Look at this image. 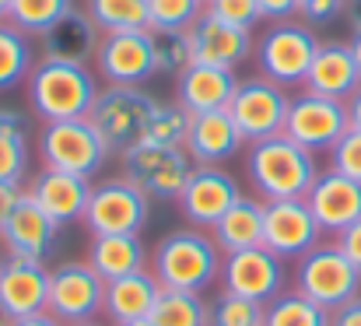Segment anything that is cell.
<instances>
[{
    "mask_svg": "<svg viewBox=\"0 0 361 326\" xmlns=\"http://www.w3.org/2000/svg\"><path fill=\"white\" fill-rule=\"evenodd\" d=\"M147 217H151V197L140 186H133L126 176H116L92 186L81 224L92 235H140Z\"/></svg>",
    "mask_w": 361,
    "mask_h": 326,
    "instance_id": "8",
    "label": "cell"
},
{
    "mask_svg": "<svg viewBox=\"0 0 361 326\" xmlns=\"http://www.w3.org/2000/svg\"><path fill=\"white\" fill-rule=\"evenodd\" d=\"M123 326H151L147 320H140V323H123Z\"/></svg>",
    "mask_w": 361,
    "mask_h": 326,
    "instance_id": "52",
    "label": "cell"
},
{
    "mask_svg": "<svg viewBox=\"0 0 361 326\" xmlns=\"http://www.w3.org/2000/svg\"><path fill=\"white\" fill-rule=\"evenodd\" d=\"M361 85V71L355 64V53H351V42H319L316 56H312V67L305 74V92L312 95H326V99H337V102H348Z\"/></svg>",
    "mask_w": 361,
    "mask_h": 326,
    "instance_id": "21",
    "label": "cell"
},
{
    "mask_svg": "<svg viewBox=\"0 0 361 326\" xmlns=\"http://www.w3.org/2000/svg\"><path fill=\"white\" fill-rule=\"evenodd\" d=\"M0 263H4V256H0Z\"/></svg>",
    "mask_w": 361,
    "mask_h": 326,
    "instance_id": "55",
    "label": "cell"
},
{
    "mask_svg": "<svg viewBox=\"0 0 361 326\" xmlns=\"http://www.w3.org/2000/svg\"><path fill=\"white\" fill-rule=\"evenodd\" d=\"M0 326H11V320H4V316H0Z\"/></svg>",
    "mask_w": 361,
    "mask_h": 326,
    "instance_id": "53",
    "label": "cell"
},
{
    "mask_svg": "<svg viewBox=\"0 0 361 326\" xmlns=\"http://www.w3.org/2000/svg\"><path fill=\"white\" fill-rule=\"evenodd\" d=\"M207 4H211V0H204V7H207Z\"/></svg>",
    "mask_w": 361,
    "mask_h": 326,
    "instance_id": "54",
    "label": "cell"
},
{
    "mask_svg": "<svg viewBox=\"0 0 361 326\" xmlns=\"http://www.w3.org/2000/svg\"><path fill=\"white\" fill-rule=\"evenodd\" d=\"M211 239L218 242V249L225 256L239 253V249L263 246V200L242 193L239 200L228 207V215L211 228Z\"/></svg>",
    "mask_w": 361,
    "mask_h": 326,
    "instance_id": "28",
    "label": "cell"
},
{
    "mask_svg": "<svg viewBox=\"0 0 361 326\" xmlns=\"http://www.w3.org/2000/svg\"><path fill=\"white\" fill-rule=\"evenodd\" d=\"M88 263L95 267V274L102 281H116V277H126V274L147 270L151 253L144 249L140 235H92Z\"/></svg>",
    "mask_w": 361,
    "mask_h": 326,
    "instance_id": "27",
    "label": "cell"
},
{
    "mask_svg": "<svg viewBox=\"0 0 361 326\" xmlns=\"http://www.w3.org/2000/svg\"><path fill=\"white\" fill-rule=\"evenodd\" d=\"M71 326H102V323H95V320H88V323H71Z\"/></svg>",
    "mask_w": 361,
    "mask_h": 326,
    "instance_id": "51",
    "label": "cell"
},
{
    "mask_svg": "<svg viewBox=\"0 0 361 326\" xmlns=\"http://www.w3.org/2000/svg\"><path fill=\"white\" fill-rule=\"evenodd\" d=\"M330 326H361V295L344 302L341 309H334L330 313Z\"/></svg>",
    "mask_w": 361,
    "mask_h": 326,
    "instance_id": "44",
    "label": "cell"
},
{
    "mask_svg": "<svg viewBox=\"0 0 361 326\" xmlns=\"http://www.w3.org/2000/svg\"><path fill=\"white\" fill-rule=\"evenodd\" d=\"M11 326H63L56 316H49V313H35V316H25V320H14Z\"/></svg>",
    "mask_w": 361,
    "mask_h": 326,
    "instance_id": "46",
    "label": "cell"
},
{
    "mask_svg": "<svg viewBox=\"0 0 361 326\" xmlns=\"http://www.w3.org/2000/svg\"><path fill=\"white\" fill-rule=\"evenodd\" d=\"M263 21H295L298 14V0H256Z\"/></svg>",
    "mask_w": 361,
    "mask_h": 326,
    "instance_id": "42",
    "label": "cell"
},
{
    "mask_svg": "<svg viewBox=\"0 0 361 326\" xmlns=\"http://www.w3.org/2000/svg\"><path fill=\"white\" fill-rule=\"evenodd\" d=\"M147 323L151 326H211V306L200 295H193V291L161 288Z\"/></svg>",
    "mask_w": 361,
    "mask_h": 326,
    "instance_id": "31",
    "label": "cell"
},
{
    "mask_svg": "<svg viewBox=\"0 0 361 326\" xmlns=\"http://www.w3.org/2000/svg\"><path fill=\"white\" fill-rule=\"evenodd\" d=\"M74 11V0H14L7 11V21L18 25L25 35H46L56 21H63Z\"/></svg>",
    "mask_w": 361,
    "mask_h": 326,
    "instance_id": "34",
    "label": "cell"
},
{
    "mask_svg": "<svg viewBox=\"0 0 361 326\" xmlns=\"http://www.w3.org/2000/svg\"><path fill=\"white\" fill-rule=\"evenodd\" d=\"M158 295H161V284L151 274V267L147 270H137V274H126V277H116V281H106L102 316L113 326L140 323V320L151 316Z\"/></svg>",
    "mask_w": 361,
    "mask_h": 326,
    "instance_id": "25",
    "label": "cell"
},
{
    "mask_svg": "<svg viewBox=\"0 0 361 326\" xmlns=\"http://www.w3.org/2000/svg\"><path fill=\"white\" fill-rule=\"evenodd\" d=\"M21 193H25V186H18V183H0V231H4V224H7L11 211L18 207Z\"/></svg>",
    "mask_w": 361,
    "mask_h": 326,
    "instance_id": "45",
    "label": "cell"
},
{
    "mask_svg": "<svg viewBox=\"0 0 361 326\" xmlns=\"http://www.w3.org/2000/svg\"><path fill=\"white\" fill-rule=\"evenodd\" d=\"M319 39L305 21H270V28L256 39V67L267 81L281 88L305 85Z\"/></svg>",
    "mask_w": 361,
    "mask_h": 326,
    "instance_id": "4",
    "label": "cell"
},
{
    "mask_svg": "<svg viewBox=\"0 0 361 326\" xmlns=\"http://www.w3.org/2000/svg\"><path fill=\"white\" fill-rule=\"evenodd\" d=\"M242 197L239 179L232 172H225L221 165H197L179 193V211L190 221V228H204L211 231L221 217L228 215V207Z\"/></svg>",
    "mask_w": 361,
    "mask_h": 326,
    "instance_id": "14",
    "label": "cell"
},
{
    "mask_svg": "<svg viewBox=\"0 0 361 326\" xmlns=\"http://www.w3.org/2000/svg\"><path fill=\"white\" fill-rule=\"evenodd\" d=\"M284 281H288L284 260L274 256L267 246H252V249L228 253L225 263H221V284H225V291L242 295V298H252V302H263V306L274 302L284 291Z\"/></svg>",
    "mask_w": 361,
    "mask_h": 326,
    "instance_id": "15",
    "label": "cell"
},
{
    "mask_svg": "<svg viewBox=\"0 0 361 326\" xmlns=\"http://www.w3.org/2000/svg\"><path fill=\"white\" fill-rule=\"evenodd\" d=\"M39 158L42 169H56V172H71V176H85L92 179L106 158L113 155L106 147V140L99 137V130L85 119H60V123H42L39 130Z\"/></svg>",
    "mask_w": 361,
    "mask_h": 326,
    "instance_id": "7",
    "label": "cell"
},
{
    "mask_svg": "<svg viewBox=\"0 0 361 326\" xmlns=\"http://www.w3.org/2000/svg\"><path fill=\"white\" fill-rule=\"evenodd\" d=\"M263 326H330V309L298 291H281L274 302H267Z\"/></svg>",
    "mask_w": 361,
    "mask_h": 326,
    "instance_id": "32",
    "label": "cell"
},
{
    "mask_svg": "<svg viewBox=\"0 0 361 326\" xmlns=\"http://www.w3.org/2000/svg\"><path fill=\"white\" fill-rule=\"evenodd\" d=\"M204 11L221 18V21H228V25H235V28H249V32L256 28V21H263L256 0H211Z\"/></svg>",
    "mask_w": 361,
    "mask_h": 326,
    "instance_id": "40",
    "label": "cell"
},
{
    "mask_svg": "<svg viewBox=\"0 0 361 326\" xmlns=\"http://www.w3.org/2000/svg\"><path fill=\"white\" fill-rule=\"evenodd\" d=\"M344 106H348V119H351V126H355V130H361V85H358V92H355Z\"/></svg>",
    "mask_w": 361,
    "mask_h": 326,
    "instance_id": "47",
    "label": "cell"
},
{
    "mask_svg": "<svg viewBox=\"0 0 361 326\" xmlns=\"http://www.w3.org/2000/svg\"><path fill=\"white\" fill-rule=\"evenodd\" d=\"M28 176V130L18 109H0V183H25Z\"/></svg>",
    "mask_w": 361,
    "mask_h": 326,
    "instance_id": "29",
    "label": "cell"
},
{
    "mask_svg": "<svg viewBox=\"0 0 361 326\" xmlns=\"http://www.w3.org/2000/svg\"><path fill=\"white\" fill-rule=\"evenodd\" d=\"M204 14V0H147L151 32H186Z\"/></svg>",
    "mask_w": 361,
    "mask_h": 326,
    "instance_id": "36",
    "label": "cell"
},
{
    "mask_svg": "<svg viewBox=\"0 0 361 326\" xmlns=\"http://www.w3.org/2000/svg\"><path fill=\"white\" fill-rule=\"evenodd\" d=\"M190 46H193V64L225 67V71H235L256 53V39L249 28H235L207 11L190 25Z\"/></svg>",
    "mask_w": 361,
    "mask_h": 326,
    "instance_id": "18",
    "label": "cell"
},
{
    "mask_svg": "<svg viewBox=\"0 0 361 326\" xmlns=\"http://www.w3.org/2000/svg\"><path fill=\"white\" fill-rule=\"evenodd\" d=\"M235 88H239L235 71L207 67V64H190L176 78V102L186 109L190 116H197V112H218V109H228Z\"/></svg>",
    "mask_w": 361,
    "mask_h": 326,
    "instance_id": "24",
    "label": "cell"
},
{
    "mask_svg": "<svg viewBox=\"0 0 361 326\" xmlns=\"http://www.w3.org/2000/svg\"><path fill=\"white\" fill-rule=\"evenodd\" d=\"M102 42L99 25L88 18V11H71L63 21H56L42 35V56L46 60H63V64H88L95 60V49Z\"/></svg>",
    "mask_w": 361,
    "mask_h": 326,
    "instance_id": "26",
    "label": "cell"
},
{
    "mask_svg": "<svg viewBox=\"0 0 361 326\" xmlns=\"http://www.w3.org/2000/svg\"><path fill=\"white\" fill-rule=\"evenodd\" d=\"M337 246H341V253H344V256L361 270V217L337 235Z\"/></svg>",
    "mask_w": 361,
    "mask_h": 326,
    "instance_id": "43",
    "label": "cell"
},
{
    "mask_svg": "<svg viewBox=\"0 0 361 326\" xmlns=\"http://www.w3.org/2000/svg\"><path fill=\"white\" fill-rule=\"evenodd\" d=\"M158 106L154 95H147L144 88H133V85H106L99 88L92 112H88V123L99 130V137L106 140V147L113 155L130 151L133 144L144 140V130H147V119Z\"/></svg>",
    "mask_w": 361,
    "mask_h": 326,
    "instance_id": "5",
    "label": "cell"
},
{
    "mask_svg": "<svg viewBox=\"0 0 361 326\" xmlns=\"http://www.w3.org/2000/svg\"><path fill=\"white\" fill-rule=\"evenodd\" d=\"M295 291L323 309H341L361 295V270L341 253L337 242H319L295 263Z\"/></svg>",
    "mask_w": 361,
    "mask_h": 326,
    "instance_id": "6",
    "label": "cell"
},
{
    "mask_svg": "<svg viewBox=\"0 0 361 326\" xmlns=\"http://www.w3.org/2000/svg\"><path fill=\"white\" fill-rule=\"evenodd\" d=\"M154 35V71L179 78L193 64V46H190V28L186 32H151Z\"/></svg>",
    "mask_w": 361,
    "mask_h": 326,
    "instance_id": "37",
    "label": "cell"
},
{
    "mask_svg": "<svg viewBox=\"0 0 361 326\" xmlns=\"http://www.w3.org/2000/svg\"><path fill=\"white\" fill-rule=\"evenodd\" d=\"M46 302H49V267L39 260L4 256V263H0V316L14 323V320L46 313Z\"/></svg>",
    "mask_w": 361,
    "mask_h": 326,
    "instance_id": "17",
    "label": "cell"
},
{
    "mask_svg": "<svg viewBox=\"0 0 361 326\" xmlns=\"http://www.w3.org/2000/svg\"><path fill=\"white\" fill-rule=\"evenodd\" d=\"M245 144L239 133L235 119L228 116V109L218 112H197L190 116V130H186V155L193 158V165H221L228 158H235Z\"/></svg>",
    "mask_w": 361,
    "mask_h": 326,
    "instance_id": "22",
    "label": "cell"
},
{
    "mask_svg": "<svg viewBox=\"0 0 361 326\" xmlns=\"http://www.w3.org/2000/svg\"><path fill=\"white\" fill-rule=\"evenodd\" d=\"M14 0H0V21H7V11H11Z\"/></svg>",
    "mask_w": 361,
    "mask_h": 326,
    "instance_id": "50",
    "label": "cell"
},
{
    "mask_svg": "<svg viewBox=\"0 0 361 326\" xmlns=\"http://www.w3.org/2000/svg\"><path fill=\"white\" fill-rule=\"evenodd\" d=\"M323 228L305 200H263V246L281 260H298L319 246Z\"/></svg>",
    "mask_w": 361,
    "mask_h": 326,
    "instance_id": "16",
    "label": "cell"
},
{
    "mask_svg": "<svg viewBox=\"0 0 361 326\" xmlns=\"http://www.w3.org/2000/svg\"><path fill=\"white\" fill-rule=\"evenodd\" d=\"M25 190L32 193V200H35L46 215L63 228V224H74V221L85 217L92 183H88L85 176H71V172L42 169V172H35V179H32Z\"/></svg>",
    "mask_w": 361,
    "mask_h": 326,
    "instance_id": "23",
    "label": "cell"
},
{
    "mask_svg": "<svg viewBox=\"0 0 361 326\" xmlns=\"http://www.w3.org/2000/svg\"><path fill=\"white\" fill-rule=\"evenodd\" d=\"M32 67V35H25L11 21H0V92H11L14 85L28 81Z\"/></svg>",
    "mask_w": 361,
    "mask_h": 326,
    "instance_id": "30",
    "label": "cell"
},
{
    "mask_svg": "<svg viewBox=\"0 0 361 326\" xmlns=\"http://www.w3.org/2000/svg\"><path fill=\"white\" fill-rule=\"evenodd\" d=\"M102 302H106V281L95 274L88 260H67L49 270L46 313L56 316L63 326L95 320L102 313Z\"/></svg>",
    "mask_w": 361,
    "mask_h": 326,
    "instance_id": "10",
    "label": "cell"
},
{
    "mask_svg": "<svg viewBox=\"0 0 361 326\" xmlns=\"http://www.w3.org/2000/svg\"><path fill=\"white\" fill-rule=\"evenodd\" d=\"M330 169L361 183V130H348L334 147H330Z\"/></svg>",
    "mask_w": 361,
    "mask_h": 326,
    "instance_id": "39",
    "label": "cell"
},
{
    "mask_svg": "<svg viewBox=\"0 0 361 326\" xmlns=\"http://www.w3.org/2000/svg\"><path fill=\"white\" fill-rule=\"evenodd\" d=\"M348 130H351L348 106L337 102V99L302 92V95H295V99L288 102L284 137H291L295 144H302V147L312 151V155L330 151Z\"/></svg>",
    "mask_w": 361,
    "mask_h": 326,
    "instance_id": "12",
    "label": "cell"
},
{
    "mask_svg": "<svg viewBox=\"0 0 361 326\" xmlns=\"http://www.w3.org/2000/svg\"><path fill=\"white\" fill-rule=\"evenodd\" d=\"M95 71L106 85H133L140 88L154 78V35L151 28L140 32H106L95 49Z\"/></svg>",
    "mask_w": 361,
    "mask_h": 326,
    "instance_id": "13",
    "label": "cell"
},
{
    "mask_svg": "<svg viewBox=\"0 0 361 326\" xmlns=\"http://www.w3.org/2000/svg\"><path fill=\"white\" fill-rule=\"evenodd\" d=\"M263 313H267L263 302L221 291L211 302V326H263Z\"/></svg>",
    "mask_w": 361,
    "mask_h": 326,
    "instance_id": "38",
    "label": "cell"
},
{
    "mask_svg": "<svg viewBox=\"0 0 361 326\" xmlns=\"http://www.w3.org/2000/svg\"><path fill=\"white\" fill-rule=\"evenodd\" d=\"M305 204L323 231L341 235L348 224H355L361 217V183L326 169L316 176L312 190L305 193Z\"/></svg>",
    "mask_w": 361,
    "mask_h": 326,
    "instance_id": "20",
    "label": "cell"
},
{
    "mask_svg": "<svg viewBox=\"0 0 361 326\" xmlns=\"http://www.w3.org/2000/svg\"><path fill=\"white\" fill-rule=\"evenodd\" d=\"M225 253L204 228H179L158 239L151 249V274L158 277L161 288L172 291H207L221 277Z\"/></svg>",
    "mask_w": 361,
    "mask_h": 326,
    "instance_id": "1",
    "label": "cell"
},
{
    "mask_svg": "<svg viewBox=\"0 0 361 326\" xmlns=\"http://www.w3.org/2000/svg\"><path fill=\"white\" fill-rule=\"evenodd\" d=\"M344 4L348 0H298V14L305 18V25H330L344 14Z\"/></svg>",
    "mask_w": 361,
    "mask_h": 326,
    "instance_id": "41",
    "label": "cell"
},
{
    "mask_svg": "<svg viewBox=\"0 0 361 326\" xmlns=\"http://www.w3.org/2000/svg\"><path fill=\"white\" fill-rule=\"evenodd\" d=\"M344 18H348L351 32H361V0H348L344 4Z\"/></svg>",
    "mask_w": 361,
    "mask_h": 326,
    "instance_id": "48",
    "label": "cell"
},
{
    "mask_svg": "<svg viewBox=\"0 0 361 326\" xmlns=\"http://www.w3.org/2000/svg\"><path fill=\"white\" fill-rule=\"evenodd\" d=\"M56 231H60V224L46 215V211L32 200V193L25 190L21 200H18V207L7 217L0 239H4L7 256H21V260H39V263H46V260L53 256V249H56Z\"/></svg>",
    "mask_w": 361,
    "mask_h": 326,
    "instance_id": "19",
    "label": "cell"
},
{
    "mask_svg": "<svg viewBox=\"0 0 361 326\" xmlns=\"http://www.w3.org/2000/svg\"><path fill=\"white\" fill-rule=\"evenodd\" d=\"M186 130H190V112L186 109L179 102H158L151 119H147L144 140L147 144H161V147H183L186 144Z\"/></svg>",
    "mask_w": 361,
    "mask_h": 326,
    "instance_id": "35",
    "label": "cell"
},
{
    "mask_svg": "<svg viewBox=\"0 0 361 326\" xmlns=\"http://www.w3.org/2000/svg\"><path fill=\"white\" fill-rule=\"evenodd\" d=\"M351 53H355V64H358V71H361V32L351 35Z\"/></svg>",
    "mask_w": 361,
    "mask_h": 326,
    "instance_id": "49",
    "label": "cell"
},
{
    "mask_svg": "<svg viewBox=\"0 0 361 326\" xmlns=\"http://www.w3.org/2000/svg\"><path fill=\"white\" fill-rule=\"evenodd\" d=\"M28 106L42 123L60 119H85L99 95V81L88 64H63V60H35L28 81Z\"/></svg>",
    "mask_w": 361,
    "mask_h": 326,
    "instance_id": "3",
    "label": "cell"
},
{
    "mask_svg": "<svg viewBox=\"0 0 361 326\" xmlns=\"http://www.w3.org/2000/svg\"><path fill=\"white\" fill-rule=\"evenodd\" d=\"M245 176L256 186L259 200H305V193L312 190L319 176V165L312 151L277 133V137L249 144Z\"/></svg>",
    "mask_w": 361,
    "mask_h": 326,
    "instance_id": "2",
    "label": "cell"
},
{
    "mask_svg": "<svg viewBox=\"0 0 361 326\" xmlns=\"http://www.w3.org/2000/svg\"><path fill=\"white\" fill-rule=\"evenodd\" d=\"M288 102H291V95L281 85H274L263 74H256V78L239 81V88H235V95L228 102V116L235 119L245 144H256V140L284 133Z\"/></svg>",
    "mask_w": 361,
    "mask_h": 326,
    "instance_id": "11",
    "label": "cell"
},
{
    "mask_svg": "<svg viewBox=\"0 0 361 326\" xmlns=\"http://www.w3.org/2000/svg\"><path fill=\"white\" fill-rule=\"evenodd\" d=\"M88 18L99 32H140L147 28V0H88Z\"/></svg>",
    "mask_w": 361,
    "mask_h": 326,
    "instance_id": "33",
    "label": "cell"
},
{
    "mask_svg": "<svg viewBox=\"0 0 361 326\" xmlns=\"http://www.w3.org/2000/svg\"><path fill=\"white\" fill-rule=\"evenodd\" d=\"M123 176L140 186L151 200H179L190 172L197 169L186 147H161V144H133L130 151L120 155Z\"/></svg>",
    "mask_w": 361,
    "mask_h": 326,
    "instance_id": "9",
    "label": "cell"
}]
</instances>
